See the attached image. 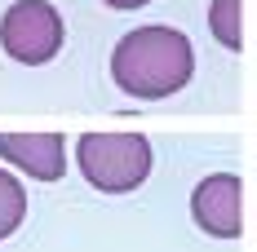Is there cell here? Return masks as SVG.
Segmentation results:
<instances>
[{"instance_id": "cell-1", "label": "cell", "mask_w": 257, "mask_h": 252, "mask_svg": "<svg viewBox=\"0 0 257 252\" xmlns=\"http://www.w3.org/2000/svg\"><path fill=\"white\" fill-rule=\"evenodd\" d=\"M195 76V49L178 27H138L111 53V80L142 102L182 93Z\"/></svg>"}, {"instance_id": "cell-2", "label": "cell", "mask_w": 257, "mask_h": 252, "mask_svg": "<svg viewBox=\"0 0 257 252\" xmlns=\"http://www.w3.org/2000/svg\"><path fill=\"white\" fill-rule=\"evenodd\" d=\"M76 164L102 195H128L151 177V142L142 133H84L76 142Z\"/></svg>"}, {"instance_id": "cell-3", "label": "cell", "mask_w": 257, "mask_h": 252, "mask_svg": "<svg viewBox=\"0 0 257 252\" xmlns=\"http://www.w3.org/2000/svg\"><path fill=\"white\" fill-rule=\"evenodd\" d=\"M62 40H67V27L49 0H18L0 18V45L23 67H40V62L58 58Z\"/></svg>"}, {"instance_id": "cell-4", "label": "cell", "mask_w": 257, "mask_h": 252, "mask_svg": "<svg viewBox=\"0 0 257 252\" xmlns=\"http://www.w3.org/2000/svg\"><path fill=\"white\" fill-rule=\"evenodd\" d=\"M195 226L213 239H239L244 234V181L235 173H213L191 195Z\"/></svg>"}, {"instance_id": "cell-5", "label": "cell", "mask_w": 257, "mask_h": 252, "mask_svg": "<svg viewBox=\"0 0 257 252\" xmlns=\"http://www.w3.org/2000/svg\"><path fill=\"white\" fill-rule=\"evenodd\" d=\"M0 155L18 173L36 181H58L67 173V137L62 133H0Z\"/></svg>"}, {"instance_id": "cell-6", "label": "cell", "mask_w": 257, "mask_h": 252, "mask_svg": "<svg viewBox=\"0 0 257 252\" xmlns=\"http://www.w3.org/2000/svg\"><path fill=\"white\" fill-rule=\"evenodd\" d=\"M208 31L217 36L222 49H244V0H213L208 5Z\"/></svg>"}, {"instance_id": "cell-7", "label": "cell", "mask_w": 257, "mask_h": 252, "mask_svg": "<svg viewBox=\"0 0 257 252\" xmlns=\"http://www.w3.org/2000/svg\"><path fill=\"white\" fill-rule=\"evenodd\" d=\"M27 221V190L9 168H0V239H9Z\"/></svg>"}, {"instance_id": "cell-8", "label": "cell", "mask_w": 257, "mask_h": 252, "mask_svg": "<svg viewBox=\"0 0 257 252\" xmlns=\"http://www.w3.org/2000/svg\"><path fill=\"white\" fill-rule=\"evenodd\" d=\"M111 9H142V5H151V0H102Z\"/></svg>"}]
</instances>
